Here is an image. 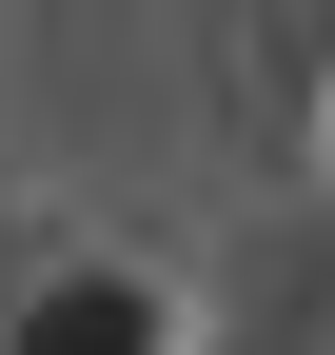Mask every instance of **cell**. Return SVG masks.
I'll return each instance as SVG.
<instances>
[{
	"mask_svg": "<svg viewBox=\"0 0 335 355\" xmlns=\"http://www.w3.org/2000/svg\"><path fill=\"white\" fill-rule=\"evenodd\" d=\"M0 355H178V296H158L138 257H39V277L0 296Z\"/></svg>",
	"mask_w": 335,
	"mask_h": 355,
	"instance_id": "1",
	"label": "cell"
}]
</instances>
